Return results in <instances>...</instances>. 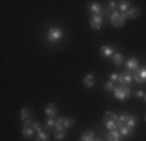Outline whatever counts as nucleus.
I'll return each instance as SVG.
<instances>
[{
	"instance_id": "nucleus-5",
	"label": "nucleus",
	"mask_w": 146,
	"mask_h": 141,
	"mask_svg": "<svg viewBox=\"0 0 146 141\" xmlns=\"http://www.w3.org/2000/svg\"><path fill=\"white\" fill-rule=\"evenodd\" d=\"M102 22H103V13L102 15H93L90 19V26L95 30H99L102 28Z\"/></svg>"
},
{
	"instance_id": "nucleus-7",
	"label": "nucleus",
	"mask_w": 146,
	"mask_h": 141,
	"mask_svg": "<svg viewBox=\"0 0 146 141\" xmlns=\"http://www.w3.org/2000/svg\"><path fill=\"white\" fill-rule=\"evenodd\" d=\"M133 80V77L127 72H123L121 74H119V82L121 84V86H129Z\"/></svg>"
},
{
	"instance_id": "nucleus-6",
	"label": "nucleus",
	"mask_w": 146,
	"mask_h": 141,
	"mask_svg": "<svg viewBox=\"0 0 146 141\" xmlns=\"http://www.w3.org/2000/svg\"><path fill=\"white\" fill-rule=\"evenodd\" d=\"M133 78H134V81H136L137 84H143V82H146V67L137 69L136 72H134Z\"/></svg>"
},
{
	"instance_id": "nucleus-10",
	"label": "nucleus",
	"mask_w": 146,
	"mask_h": 141,
	"mask_svg": "<svg viewBox=\"0 0 146 141\" xmlns=\"http://www.w3.org/2000/svg\"><path fill=\"white\" fill-rule=\"evenodd\" d=\"M44 112L48 118H52V119H54V118L56 116V114H58V107H56L54 103H48L44 108Z\"/></svg>"
},
{
	"instance_id": "nucleus-25",
	"label": "nucleus",
	"mask_w": 146,
	"mask_h": 141,
	"mask_svg": "<svg viewBox=\"0 0 146 141\" xmlns=\"http://www.w3.org/2000/svg\"><path fill=\"white\" fill-rule=\"evenodd\" d=\"M67 137V133L65 132H59V131H55V140L56 141H60V140H64Z\"/></svg>"
},
{
	"instance_id": "nucleus-23",
	"label": "nucleus",
	"mask_w": 146,
	"mask_h": 141,
	"mask_svg": "<svg viewBox=\"0 0 146 141\" xmlns=\"http://www.w3.org/2000/svg\"><path fill=\"white\" fill-rule=\"evenodd\" d=\"M125 126L129 127L131 129H134V127L137 126V118H136V116H133V115H129V119L127 120Z\"/></svg>"
},
{
	"instance_id": "nucleus-8",
	"label": "nucleus",
	"mask_w": 146,
	"mask_h": 141,
	"mask_svg": "<svg viewBox=\"0 0 146 141\" xmlns=\"http://www.w3.org/2000/svg\"><path fill=\"white\" fill-rule=\"evenodd\" d=\"M138 65H140V61H138V59L137 58L128 59L127 63H125V68H127L128 70H134V72L138 69Z\"/></svg>"
},
{
	"instance_id": "nucleus-30",
	"label": "nucleus",
	"mask_w": 146,
	"mask_h": 141,
	"mask_svg": "<svg viewBox=\"0 0 146 141\" xmlns=\"http://www.w3.org/2000/svg\"><path fill=\"white\" fill-rule=\"evenodd\" d=\"M110 81H111V82H113V84H115L116 81H119V74L112 73L111 76H110Z\"/></svg>"
},
{
	"instance_id": "nucleus-2",
	"label": "nucleus",
	"mask_w": 146,
	"mask_h": 141,
	"mask_svg": "<svg viewBox=\"0 0 146 141\" xmlns=\"http://www.w3.org/2000/svg\"><path fill=\"white\" fill-rule=\"evenodd\" d=\"M131 89L128 88V86H117L113 89V95H115V98L120 99V101H125L127 98L131 97Z\"/></svg>"
},
{
	"instance_id": "nucleus-27",
	"label": "nucleus",
	"mask_w": 146,
	"mask_h": 141,
	"mask_svg": "<svg viewBox=\"0 0 146 141\" xmlns=\"http://www.w3.org/2000/svg\"><path fill=\"white\" fill-rule=\"evenodd\" d=\"M55 122H56V120H54L52 119V118H48V119H47V122H46V128L48 129H54L55 128Z\"/></svg>"
},
{
	"instance_id": "nucleus-18",
	"label": "nucleus",
	"mask_w": 146,
	"mask_h": 141,
	"mask_svg": "<svg viewBox=\"0 0 146 141\" xmlns=\"http://www.w3.org/2000/svg\"><path fill=\"white\" fill-rule=\"evenodd\" d=\"M76 124V120L73 118H63V127L64 129H69Z\"/></svg>"
},
{
	"instance_id": "nucleus-22",
	"label": "nucleus",
	"mask_w": 146,
	"mask_h": 141,
	"mask_svg": "<svg viewBox=\"0 0 146 141\" xmlns=\"http://www.w3.org/2000/svg\"><path fill=\"white\" fill-rule=\"evenodd\" d=\"M35 141H50V136L47 132H38L35 136Z\"/></svg>"
},
{
	"instance_id": "nucleus-3",
	"label": "nucleus",
	"mask_w": 146,
	"mask_h": 141,
	"mask_svg": "<svg viewBox=\"0 0 146 141\" xmlns=\"http://www.w3.org/2000/svg\"><path fill=\"white\" fill-rule=\"evenodd\" d=\"M20 115H21V120L24 122V126H29V127L33 126V118H34L33 111L29 110V108H22Z\"/></svg>"
},
{
	"instance_id": "nucleus-16",
	"label": "nucleus",
	"mask_w": 146,
	"mask_h": 141,
	"mask_svg": "<svg viewBox=\"0 0 146 141\" xmlns=\"http://www.w3.org/2000/svg\"><path fill=\"white\" fill-rule=\"evenodd\" d=\"M95 137H94V133H93V131H90V129H86L84 133L81 135V140L80 141H94Z\"/></svg>"
},
{
	"instance_id": "nucleus-15",
	"label": "nucleus",
	"mask_w": 146,
	"mask_h": 141,
	"mask_svg": "<svg viewBox=\"0 0 146 141\" xmlns=\"http://www.w3.org/2000/svg\"><path fill=\"white\" fill-rule=\"evenodd\" d=\"M84 84H85V86H88V88H93L95 84V76L94 74H86L85 78H84Z\"/></svg>"
},
{
	"instance_id": "nucleus-4",
	"label": "nucleus",
	"mask_w": 146,
	"mask_h": 141,
	"mask_svg": "<svg viewBox=\"0 0 146 141\" xmlns=\"http://www.w3.org/2000/svg\"><path fill=\"white\" fill-rule=\"evenodd\" d=\"M110 21H111L112 26H115V28H121L123 25H124L125 17H124V15H123V13H120V12H113L112 15H111Z\"/></svg>"
},
{
	"instance_id": "nucleus-33",
	"label": "nucleus",
	"mask_w": 146,
	"mask_h": 141,
	"mask_svg": "<svg viewBox=\"0 0 146 141\" xmlns=\"http://www.w3.org/2000/svg\"><path fill=\"white\" fill-rule=\"evenodd\" d=\"M94 141H102V140H99V138H97V140H94Z\"/></svg>"
},
{
	"instance_id": "nucleus-28",
	"label": "nucleus",
	"mask_w": 146,
	"mask_h": 141,
	"mask_svg": "<svg viewBox=\"0 0 146 141\" xmlns=\"http://www.w3.org/2000/svg\"><path fill=\"white\" fill-rule=\"evenodd\" d=\"M116 86L113 82H111V81H108V82H106V85H104V90L106 92H113V89H115Z\"/></svg>"
},
{
	"instance_id": "nucleus-20",
	"label": "nucleus",
	"mask_w": 146,
	"mask_h": 141,
	"mask_svg": "<svg viewBox=\"0 0 146 141\" xmlns=\"http://www.w3.org/2000/svg\"><path fill=\"white\" fill-rule=\"evenodd\" d=\"M117 119H119V116L113 112H106L103 116L104 122H117Z\"/></svg>"
},
{
	"instance_id": "nucleus-34",
	"label": "nucleus",
	"mask_w": 146,
	"mask_h": 141,
	"mask_svg": "<svg viewBox=\"0 0 146 141\" xmlns=\"http://www.w3.org/2000/svg\"><path fill=\"white\" fill-rule=\"evenodd\" d=\"M145 119H146V115H145Z\"/></svg>"
},
{
	"instance_id": "nucleus-32",
	"label": "nucleus",
	"mask_w": 146,
	"mask_h": 141,
	"mask_svg": "<svg viewBox=\"0 0 146 141\" xmlns=\"http://www.w3.org/2000/svg\"><path fill=\"white\" fill-rule=\"evenodd\" d=\"M143 99H145V102H146V93H145V97H143Z\"/></svg>"
},
{
	"instance_id": "nucleus-13",
	"label": "nucleus",
	"mask_w": 146,
	"mask_h": 141,
	"mask_svg": "<svg viewBox=\"0 0 146 141\" xmlns=\"http://www.w3.org/2000/svg\"><path fill=\"white\" fill-rule=\"evenodd\" d=\"M107 140L108 141H121V135L119 131H110L107 133Z\"/></svg>"
},
{
	"instance_id": "nucleus-29",
	"label": "nucleus",
	"mask_w": 146,
	"mask_h": 141,
	"mask_svg": "<svg viewBox=\"0 0 146 141\" xmlns=\"http://www.w3.org/2000/svg\"><path fill=\"white\" fill-rule=\"evenodd\" d=\"M31 127H33V129L36 132V133H38V132H42V131H43V129H42V126H40L39 123H33V126H31Z\"/></svg>"
},
{
	"instance_id": "nucleus-21",
	"label": "nucleus",
	"mask_w": 146,
	"mask_h": 141,
	"mask_svg": "<svg viewBox=\"0 0 146 141\" xmlns=\"http://www.w3.org/2000/svg\"><path fill=\"white\" fill-rule=\"evenodd\" d=\"M123 61H124V56L120 52H115L113 54V64L115 65H121Z\"/></svg>"
},
{
	"instance_id": "nucleus-1",
	"label": "nucleus",
	"mask_w": 146,
	"mask_h": 141,
	"mask_svg": "<svg viewBox=\"0 0 146 141\" xmlns=\"http://www.w3.org/2000/svg\"><path fill=\"white\" fill-rule=\"evenodd\" d=\"M63 35H64L63 30L60 28H58V26H54V28L48 29V31H47V41L54 45V43H58L63 38Z\"/></svg>"
},
{
	"instance_id": "nucleus-26",
	"label": "nucleus",
	"mask_w": 146,
	"mask_h": 141,
	"mask_svg": "<svg viewBox=\"0 0 146 141\" xmlns=\"http://www.w3.org/2000/svg\"><path fill=\"white\" fill-rule=\"evenodd\" d=\"M117 8H119V4L116 3V1H110L107 11H112V13H113V12H117V11H116Z\"/></svg>"
},
{
	"instance_id": "nucleus-17",
	"label": "nucleus",
	"mask_w": 146,
	"mask_h": 141,
	"mask_svg": "<svg viewBox=\"0 0 146 141\" xmlns=\"http://www.w3.org/2000/svg\"><path fill=\"white\" fill-rule=\"evenodd\" d=\"M89 9L93 15H102V5L99 3H91L89 5Z\"/></svg>"
},
{
	"instance_id": "nucleus-31",
	"label": "nucleus",
	"mask_w": 146,
	"mask_h": 141,
	"mask_svg": "<svg viewBox=\"0 0 146 141\" xmlns=\"http://www.w3.org/2000/svg\"><path fill=\"white\" fill-rule=\"evenodd\" d=\"M134 95H136V98H143L145 97V92L143 90H137Z\"/></svg>"
},
{
	"instance_id": "nucleus-9",
	"label": "nucleus",
	"mask_w": 146,
	"mask_h": 141,
	"mask_svg": "<svg viewBox=\"0 0 146 141\" xmlns=\"http://www.w3.org/2000/svg\"><path fill=\"white\" fill-rule=\"evenodd\" d=\"M99 54L103 58H111V56H113V54H115V50L112 49L111 46H102L99 50Z\"/></svg>"
},
{
	"instance_id": "nucleus-19",
	"label": "nucleus",
	"mask_w": 146,
	"mask_h": 141,
	"mask_svg": "<svg viewBox=\"0 0 146 141\" xmlns=\"http://www.w3.org/2000/svg\"><path fill=\"white\" fill-rule=\"evenodd\" d=\"M129 5H131V3H129V1H120V3H119V11H120V13H123V15H124V13H127L128 9L131 8Z\"/></svg>"
},
{
	"instance_id": "nucleus-12",
	"label": "nucleus",
	"mask_w": 146,
	"mask_h": 141,
	"mask_svg": "<svg viewBox=\"0 0 146 141\" xmlns=\"http://www.w3.org/2000/svg\"><path fill=\"white\" fill-rule=\"evenodd\" d=\"M140 16V11L137 8H129L127 13H124V17L125 19H129V20H133V19H137Z\"/></svg>"
},
{
	"instance_id": "nucleus-11",
	"label": "nucleus",
	"mask_w": 146,
	"mask_h": 141,
	"mask_svg": "<svg viewBox=\"0 0 146 141\" xmlns=\"http://www.w3.org/2000/svg\"><path fill=\"white\" fill-rule=\"evenodd\" d=\"M117 131L120 132V135L125 136V137H129L133 133V129H131L129 127L125 126V124H117Z\"/></svg>"
},
{
	"instance_id": "nucleus-14",
	"label": "nucleus",
	"mask_w": 146,
	"mask_h": 141,
	"mask_svg": "<svg viewBox=\"0 0 146 141\" xmlns=\"http://www.w3.org/2000/svg\"><path fill=\"white\" fill-rule=\"evenodd\" d=\"M34 129L33 127H29V126H24L22 127V136H24L25 138H31L34 136Z\"/></svg>"
},
{
	"instance_id": "nucleus-24",
	"label": "nucleus",
	"mask_w": 146,
	"mask_h": 141,
	"mask_svg": "<svg viewBox=\"0 0 146 141\" xmlns=\"http://www.w3.org/2000/svg\"><path fill=\"white\" fill-rule=\"evenodd\" d=\"M128 119H129V115H128V114H125V112L120 114V115H119V119H117V124H125Z\"/></svg>"
}]
</instances>
